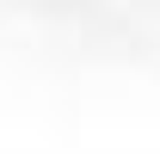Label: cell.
<instances>
[{"mask_svg":"<svg viewBox=\"0 0 160 154\" xmlns=\"http://www.w3.org/2000/svg\"><path fill=\"white\" fill-rule=\"evenodd\" d=\"M99 13H111V19L136 25V31H154L160 37V0H92Z\"/></svg>","mask_w":160,"mask_h":154,"instance_id":"1","label":"cell"}]
</instances>
